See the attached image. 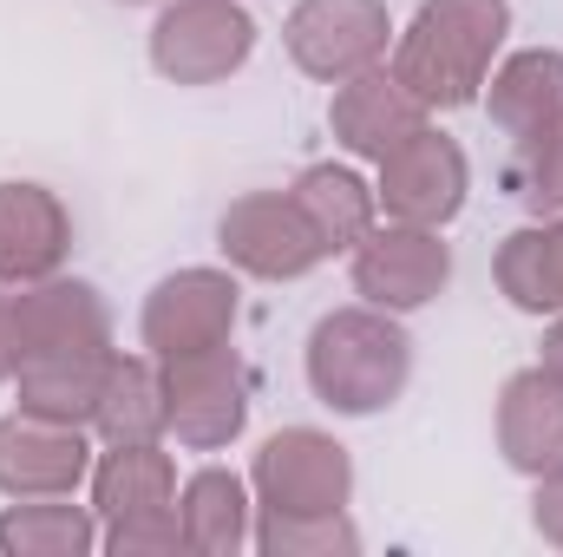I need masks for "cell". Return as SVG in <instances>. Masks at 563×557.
<instances>
[{"instance_id":"7402d4cb","label":"cell","mask_w":563,"mask_h":557,"mask_svg":"<svg viewBox=\"0 0 563 557\" xmlns=\"http://www.w3.org/2000/svg\"><path fill=\"white\" fill-rule=\"evenodd\" d=\"M99 545V525L86 505L66 499H20L0 512V551L7 557H86Z\"/></svg>"},{"instance_id":"e0dca14e","label":"cell","mask_w":563,"mask_h":557,"mask_svg":"<svg viewBox=\"0 0 563 557\" xmlns=\"http://www.w3.org/2000/svg\"><path fill=\"white\" fill-rule=\"evenodd\" d=\"M92 426L106 446H144L157 433H170V414H164V368L151 354H112L106 368V387H99V407H92Z\"/></svg>"},{"instance_id":"2e32d148","label":"cell","mask_w":563,"mask_h":557,"mask_svg":"<svg viewBox=\"0 0 563 557\" xmlns=\"http://www.w3.org/2000/svg\"><path fill=\"white\" fill-rule=\"evenodd\" d=\"M73 250V217L46 184H0V282H40L59 276Z\"/></svg>"},{"instance_id":"5bb4252c","label":"cell","mask_w":563,"mask_h":557,"mask_svg":"<svg viewBox=\"0 0 563 557\" xmlns=\"http://www.w3.org/2000/svg\"><path fill=\"white\" fill-rule=\"evenodd\" d=\"M328 125H334V139L347 144L354 157L380 164L387 151H400V144L426 125V106L394 66H367V73H354V79L334 86Z\"/></svg>"},{"instance_id":"d4e9b609","label":"cell","mask_w":563,"mask_h":557,"mask_svg":"<svg viewBox=\"0 0 563 557\" xmlns=\"http://www.w3.org/2000/svg\"><path fill=\"white\" fill-rule=\"evenodd\" d=\"M531 525H538V538H544V545H558V551H563V466L538 479V499H531Z\"/></svg>"},{"instance_id":"603a6c76","label":"cell","mask_w":563,"mask_h":557,"mask_svg":"<svg viewBox=\"0 0 563 557\" xmlns=\"http://www.w3.org/2000/svg\"><path fill=\"white\" fill-rule=\"evenodd\" d=\"M256 551L263 557H354L361 532L347 525V512H263L256 525Z\"/></svg>"},{"instance_id":"5b68a950","label":"cell","mask_w":563,"mask_h":557,"mask_svg":"<svg viewBox=\"0 0 563 557\" xmlns=\"http://www.w3.org/2000/svg\"><path fill=\"white\" fill-rule=\"evenodd\" d=\"M256 53V20L243 0H170L151 26V66L170 86H217Z\"/></svg>"},{"instance_id":"30bf717a","label":"cell","mask_w":563,"mask_h":557,"mask_svg":"<svg viewBox=\"0 0 563 557\" xmlns=\"http://www.w3.org/2000/svg\"><path fill=\"white\" fill-rule=\"evenodd\" d=\"M217 243H223V256L243 276H263V282H295L328 256L321 237H314V223L301 217V204L288 190H250V197H236L223 210V223H217Z\"/></svg>"},{"instance_id":"4316f807","label":"cell","mask_w":563,"mask_h":557,"mask_svg":"<svg viewBox=\"0 0 563 557\" xmlns=\"http://www.w3.org/2000/svg\"><path fill=\"white\" fill-rule=\"evenodd\" d=\"M544 368H558L563 374V315L551 321V335H544Z\"/></svg>"},{"instance_id":"52a82bcc","label":"cell","mask_w":563,"mask_h":557,"mask_svg":"<svg viewBox=\"0 0 563 557\" xmlns=\"http://www.w3.org/2000/svg\"><path fill=\"white\" fill-rule=\"evenodd\" d=\"M394 40V20H387V0H295L288 20H282V46L288 59L308 73V79H354L367 66H380Z\"/></svg>"},{"instance_id":"ffe728a7","label":"cell","mask_w":563,"mask_h":557,"mask_svg":"<svg viewBox=\"0 0 563 557\" xmlns=\"http://www.w3.org/2000/svg\"><path fill=\"white\" fill-rule=\"evenodd\" d=\"M288 197L301 204V217L314 223V237H321L328 256H334V250H354V243L374 230V210H380L374 184H361L347 164H308Z\"/></svg>"},{"instance_id":"8fae6325","label":"cell","mask_w":563,"mask_h":557,"mask_svg":"<svg viewBox=\"0 0 563 557\" xmlns=\"http://www.w3.org/2000/svg\"><path fill=\"white\" fill-rule=\"evenodd\" d=\"M465 190H472L465 151L445 132H432V125H420L400 151H387L380 184H374V197H380V210L394 223H426V230H445L465 210Z\"/></svg>"},{"instance_id":"3957f363","label":"cell","mask_w":563,"mask_h":557,"mask_svg":"<svg viewBox=\"0 0 563 557\" xmlns=\"http://www.w3.org/2000/svg\"><path fill=\"white\" fill-rule=\"evenodd\" d=\"M505 33H511V0H420L413 26L394 46V73L420 92L426 112L472 106L492 79Z\"/></svg>"},{"instance_id":"d6986e66","label":"cell","mask_w":563,"mask_h":557,"mask_svg":"<svg viewBox=\"0 0 563 557\" xmlns=\"http://www.w3.org/2000/svg\"><path fill=\"white\" fill-rule=\"evenodd\" d=\"M177 505V466L170 452H157V439L144 446H112L92 472V512L106 525L139 518V512H170Z\"/></svg>"},{"instance_id":"ac0fdd59","label":"cell","mask_w":563,"mask_h":557,"mask_svg":"<svg viewBox=\"0 0 563 557\" xmlns=\"http://www.w3.org/2000/svg\"><path fill=\"white\" fill-rule=\"evenodd\" d=\"M177 518H184V545L203 557H236L256 532H250V485L223 466H203L184 479L177 492Z\"/></svg>"},{"instance_id":"4fadbf2b","label":"cell","mask_w":563,"mask_h":557,"mask_svg":"<svg viewBox=\"0 0 563 557\" xmlns=\"http://www.w3.org/2000/svg\"><path fill=\"white\" fill-rule=\"evenodd\" d=\"M92 466V446L73 419L7 414L0 419V492L7 499H66Z\"/></svg>"},{"instance_id":"6da1fadb","label":"cell","mask_w":563,"mask_h":557,"mask_svg":"<svg viewBox=\"0 0 563 557\" xmlns=\"http://www.w3.org/2000/svg\"><path fill=\"white\" fill-rule=\"evenodd\" d=\"M13 335H20V361H13L20 407L46 419L92 426L106 368H112V315H106L99 288L73 276L20 282Z\"/></svg>"},{"instance_id":"8992f818","label":"cell","mask_w":563,"mask_h":557,"mask_svg":"<svg viewBox=\"0 0 563 557\" xmlns=\"http://www.w3.org/2000/svg\"><path fill=\"white\" fill-rule=\"evenodd\" d=\"M250 485H256V505L263 512H347L354 499V459L334 433L321 426H282L256 446V466H250Z\"/></svg>"},{"instance_id":"484cf974","label":"cell","mask_w":563,"mask_h":557,"mask_svg":"<svg viewBox=\"0 0 563 557\" xmlns=\"http://www.w3.org/2000/svg\"><path fill=\"white\" fill-rule=\"evenodd\" d=\"M13 361H20V335H13V295L0 288V381H13Z\"/></svg>"},{"instance_id":"9a60e30c","label":"cell","mask_w":563,"mask_h":557,"mask_svg":"<svg viewBox=\"0 0 563 557\" xmlns=\"http://www.w3.org/2000/svg\"><path fill=\"white\" fill-rule=\"evenodd\" d=\"M498 452L511 472L544 479L563 466V374L558 368H525L498 394Z\"/></svg>"},{"instance_id":"ba28073f","label":"cell","mask_w":563,"mask_h":557,"mask_svg":"<svg viewBox=\"0 0 563 557\" xmlns=\"http://www.w3.org/2000/svg\"><path fill=\"white\" fill-rule=\"evenodd\" d=\"M157 368H164V414L184 446L217 452L250 426V374L230 354V341L184 354V361H157Z\"/></svg>"},{"instance_id":"cb8c5ba5","label":"cell","mask_w":563,"mask_h":557,"mask_svg":"<svg viewBox=\"0 0 563 557\" xmlns=\"http://www.w3.org/2000/svg\"><path fill=\"white\" fill-rule=\"evenodd\" d=\"M106 551L112 557H177V551H190V545H184V518H177V505H170V512L119 518V525L106 532Z\"/></svg>"},{"instance_id":"83f0119b","label":"cell","mask_w":563,"mask_h":557,"mask_svg":"<svg viewBox=\"0 0 563 557\" xmlns=\"http://www.w3.org/2000/svg\"><path fill=\"white\" fill-rule=\"evenodd\" d=\"M125 7H139V0H125Z\"/></svg>"},{"instance_id":"277c9868","label":"cell","mask_w":563,"mask_h":557,"mask_svg":"<svg viewBox=\"0 0 563 557\" xmlns=\"http://www.w3.org/2000/svg\"><path fill=\"white\" fill-rule=\"evenodd\" d=\"M413 374V335L387 308H334L308 335V387L321 407L347 419L387 414L407 394Z\"/></svg>"},{"instance_id":"44dd1931","label":"cell","mask_w":563,"mask_h":557,"mask_svg":"<svg viewBox=\"0 0 563 557\" xmlns=\"http://www.w3.org/2000/svg\"><path fill=\"white\" fill-rule=\"evenodd\" d=\"M498 288L525 315H563V217L498 243Z\"/></svg>"},{"instance_id":"9c48e42d","label":"cell","mask_w":563,"mask_h":557,"mask_svg":"<svg viewBox=\"0 0 563 557\" xmlns=\"http://www.w3.org/2000/svg\"><path fill=\"white\" fill-rule=\"evenodd\" d=\"M236 328V276L230 270H177L144 295L139 341L151 361H184L223 348Z\"/></svg>"},{"instance_id":"7c38bea8","label":"cell","mask_w":563,"mask_h":557,"mask_svg":"<svg viewBox=\"0 0 563 557\" xmlns=\"http://www.w3.org/2000/svg\"><path fill=\"white\" fill-rule=\"evenodd\" d=\"M445 282H452V250L426 223H394L387 217L354 243V295H367L387 315L426 308Z\"/></svg>"},{"instance_id":"7a4b0ae2","label":"cell","mask_w":563,"mask_h":557,"mask_svg":"<svg viewBox=\"0 0 563 557\" xmlns=\"http://www.w3.org/2000/svg\"><path fill=\"white\" fill-rule=\"evenodd\" d=\"M492 125L511 151V197L538 217L563 210V53L525 46L485 79Z\"/></svg>"}]
</instances>
